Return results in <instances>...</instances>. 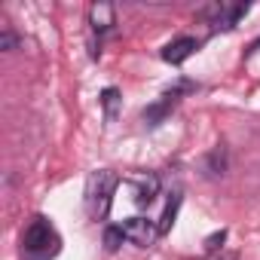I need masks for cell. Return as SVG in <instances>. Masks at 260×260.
Segmentation results:
<instances>
[{"label": "cell", "mask_w": 260, "mask_h": 260, "mask_svg": "<svg viewBox=\"0 0 260 260\" xmlns=\"http://www.w3.org/2000/svg\"><path fill=\"white\" fill-rule=\"evenodd\" d=\"M116 184H119V178H116L110 169H101V172H92V175H89L86 193H83V205H86V214H89L92 220H104V217H107Z\"/></svg>", "instance_id": "1"}, {"label": "cell", "mask_w": 260, "mask_h": 260, "mask_svg": "<svg viewBox=\"0 0 260 260\" xmlns=\"http://www.w3.org/2000/svg\"><path fill=\"white\" fill-rule=\"evenodd\" d=\"M22 251L28 260H46L58 251V233L52 230V223L46 217H34L25 230V239H22Z\"/></svg>", "instance_id": "2"}, {"label": "cell", "mask_w": 260, "mask_h": 260, "mask_svg": "<svg viewBox=\"0 0 260 260\" xmlns=\"http://www.w3.org/2000/svg\"><path fill=\"white\" fill-rule=\"evenodd\" d=\"M122 233H125V242H132L138 248H147L156 242L159 236V223H153L150 217H128L122 223Z\"/></svg>", "instance_id": "3"}, {"label": "cell", "mask_w": 260, "mask_h": 260, "mask_svg": "<svg viewBox=\"0 0 260 260\" xmlns=\"http://www.w3.org/2000/svg\"><path fill=\"white\" fill-rule=\"evenodd\" d=\"M89 25L98 34V43H101V37L116 28V10L110 4H92L89 7Z\"/></svg>", "instance_id": "4"}, {"label": "cell", "mask_w": 260, "mask_h": 260, "mask_svg": "<svg viewBox=\"0 0 260 260\" xmlns=\"http://www.w3.org/2000/svg\"><path fill=\"white\" fill-rule=\"evenodd\" d=\"M159 187H162V181H159V175H153V172L135 178V202H138L141 208L153 205L156 196H159Z\"/></svg>", "instance_id": "5"}, {"label": "cell", "mask_w": 260, "mask_h": 260, "mask_svg": "<svg viewBox=\"0 0 260 260\" xmlns=\"http://www.w3.org/2000/svg\"><path fill=\"white\" fill-rule=\"evenodd\" d=\"M196 40L193 37H178L175 43H169L166 49H162V61H169V64H181V61H187L193 52H196Z\"/></svg>", "instance_id": "6"}, {"label": "cell", "mask_w": 260, "mask_h": 260, "mask_svg": "<svg viewBox=\"0 0 260 260\" xmlns=\"http://www.w3.org/2000/svg\"><path fill=\"white\" fill-rule=\"evenodd\" d=\"M178 98H181V92H178V89H175V92H166V95H162L156 104H150V107L144 110V119H147L150 125H159V122L166 119V113H169V110L178 104Z\"/></svg>", "instance_id": "7"}, {"label": "cell", "mask_w": 260, "mask_h": 260, "mask_svg": "<svg viewBox=\"0 0 260 260\" xmlns=\"http://www.w3.org/2000/svg\"><path fill=\"white\" fill-rule=\"evenodd\" d=\"M226 13H230V4H220V0H214V4L199 7V10H196V19H199V22H205V25L220 28V25H223V19H226Z\"/></svg>", "instance_id": "8"}, {"label": "cell", "mask_w": 260, "mask_h": 260, "mask_svg": "<svg viewBox=\"0 0 260 260\" xmlns=\"http://www.w3.org/2000/svg\"><path fill=\"white\" fill-rule=\"evenodd\" d=\"M205 172H208L211 178H223V172H226V147H223V144H217V147L208 150V156H205Z\"/></svg>", "instance_id": "9"}, {"label": "cell", "mask_w": 260, "mask_h": 260, "mask_svg": "<svg viewBox=\"0 0 260 260\" xmlns=\"http://www.w3.org/2000/svg\"><path fill=\"white\" fill-rule=\"evenodd\" d=\"M22 46V40H19V34L13 31V28H4V31H0V49H4V52H16Z\"/></svg>", "instance_id": "10"}, {"label": "cell", "mask_w": 260, "mask_h": 260, "mask_svg": "<svg viewBox=\"0 0 260 260\" xmlns=\"http://www.w3.org/2000/svg\"><path fill=\"white\" fill-rule=\"evenodd\" d=\"M101 104H104V113H107V119H113L116 116V104H119V92L110 86V89H104V95H101Z\"/></svg>", "instance_id": "11"}, {"label": "cell", "mask_w": 260, "mask_h": 260, "mask_svg": "<svg viewBox=\"0 0 260 260\" xmlns=\"http://www.w3.org/2000/svg\"><path fill=\"white\" fill-rule=\"evenodd\" d=\"M122 242H125L122 226H107V230H104V245H107V251H116Z\"/></svg>", "instance_id": "12"}, {"label": "cell", "mask_w": 260, "mask_h": 260, "mask_svg": "<svg viewBox=\"0 0 260 260\" xmlns=\"http://www.w3.org/2000/svg\"><path fill=\"white\" fill-rule=\"evenodd\" d=\"M178 205H181V193H175V199L169 202V208H166V214H162V220H159V236H162V233H169V226H172V220H175Z\"/></svg>", "instance_id": "13"}, {"label": "cell", "mask_w": 260, "mask_h": 260, "mask_svg": "<svg viewBox=\"0 0 260 260\" xmlns=\"http://www.w3.org/2000/svg\"><path fill=\"white\" fill-rule=\"evenodd\" d=\"M223 242H226V230H220V233H211V236L205 239V254H217V251L223 248Z\"/></svg>", "instance_id": "14"}, {"label": "cell", "mask_w": 260, "mask_h": 260, "mask_svg": "<svg viewBox=\"0 0 260 260\" xmlns=\"http://www.w3.org/2000/svg\"><path fill=\"white\" fill-rule=\"evenodd\" d=\"M245 13H248V7H245V4H236V7H230V13H226V19H223V25H220V28H236V22H239Z\"/></svg>", "instance_id": "15"}]
</instances>
